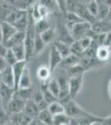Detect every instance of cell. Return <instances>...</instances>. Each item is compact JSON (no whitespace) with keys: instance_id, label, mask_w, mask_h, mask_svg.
I'll return each mask as SVG.
<instances>
[{"instance_id":"6da1fadb","label":"cell","mask_w":111,"mask_h":125,"mask_svg":"<svg viewBox=\"0 0 111 125\" xmlns=\"http://www.w3.org/2000/svg\"><path fill=\"white\" fill-rule=\"evenodd\" d=\"M63 105L65 108V114L67 116H69L70 118L77 119V118H82V117L90 116L91 114L86 110H85L83 108H81L72 98L65 103Z\"/></svg>"},{"instance_id":"7a4b0ae2","label":"cell","mask_w":111,"mask_h":125,"mask_svg":"<svg viewBox=\"0 0 111 125\" xmlns=\"http://www.w3.org/2000/svg\"><path fill=\"white\" fill-rule=\"evenodd\" d=\"M90 29H91V24L83 21L74 26L70 31L75 41H79L83 38L86 37V34Z\"/></svg>"},{"instance_id":"3957f363","label":"cell","mask_w":111,"mask_h":125,"mask_svg":"<svg viewBox=\"0 0 111 125\" xmlns=\"http://www.w3.org/2000/svg\"><path fill=\"white\" fill-rule=\"evenodd\" d=\"M0 30H1L2 34V42L4 45L17 32V29L13 25H12L11 23H8L6 21L0 23Z\"/></svg>"},{"instance_id":"277c9868","label":"cell","mask_w":111,"mask_h":125,"mask_svg":"<svg viewBox=\"0 0 111 125\" xmlns=\"http://www.w3.org/2000/svg\"><path fill=\"white\" fill-rule=\"evenodd\" d=\"M15 89L13 88H10L9 86H6L3 83L0 85V98H1L2 105L3 108L5 110L7 108L8 104H9L10 101L13 99Z\"/></svg>"},{"instance_id":"5b68a950","label":"cell","mask_w":111,"mask_h":125,"mask_svg":"<svg viewBox=\"0 0 111 125\" xmlns=\"http://www.w3.org/2000/svg\"><path fill=\"white\" fill-rule=\"evenodd\" d=\"M25 103L23 100H20L18 98H13V99L10 101V103L8 104L7 108H5V111L11 115L14 114H18L23 112L24 107H25Z\"/></svg>"},{"instance_id":"8992f818","label":"cell","mask_w":111,"mask_h":125,"mask_svg":"<svg viewBox=\"0 0 111 125\" xmlns=\"http://www.w3.org/2000/svg\"><path fill=\"white\" fill-rule=\"evenodd\" d=\"M27 61H21L17 62L12 67L13 68V73L14 78V89L17 90L19 86V81L23 75L24 69L27 68Z\"/></svg>"},{"instance_id":"52a82bcc","label":"cell","mask_w":111,"mask_h":125,"mask_svg":"<svg viewBox=\"0 0 111 125\" xmlns=\"http://www.w3.org/2000/svg\"><path fill=\"white\" fill-rule=\"evenodd\" d=\"M83 77H76L69 78V89H70V95L72 99H74L79 94L80 89L83 85Z\"/></svg>"},{"instance_id":"ba28073f","label":"cell","mask_w":111,"mask_h":125,"mask_svg":"<svg viewBox=\"0 0 111 125\" xmlns=\"http://www.w3.org/2000/svg\"><path fill=\"white\" fill-rule=\"evenodd\" d=\"M58 30H59V39L57 40H59L60 42H63V43L68 44L70 46L74 43L75 40L72 38L70 31L68 29V28L66 27V24H62L60 23Z\"/></svg>"},{"instance_id":"9c48e42d","label":"cell","mask_w":111,"mask_h":125,"mask_svg":"<svg viewBox=\"0 0 111 125\" xmlns=\"http://www.w3.org/2000/svg\"><path fill=\"white\" fill-rule=\"evenodd\" d=\"M61 60H62V57L60 56V54L58 53L56 48L52 45L51 48L50 56H49V68H50V70H51V73L55 71L56 68L60 65Z\"/></svg>"},{"instance_id":"30bf717a","label":"cell","mask_w":111,"mask_h":125,"mask_svg":"<svg viewBox=\"0 0 111 125\" xmlns=\"http://www.w3.org/2000/svg\"><path fill=\"white\" fill-rule=\"evenodd\" d=\"M111 57V49L110 47L105 45H100L96 50L95 58L98 61L104 63L108 61Z\"/></svg>"},{"instance_id":"8fae6325","label":"cell","mask_w":111,"mask_h":125,"mask_svg":"<svg viewBox=\"0 0 111 125\" xmlns=\"http://www.w3.org/2000/svg\"><path fill=\"white\" fill-rule=\"evenodd\" d=\"M2 83L10 88H14V78L13 73V68L10 66H8L3 71L1 72Z\"/></svg>"},{"instance_id":"7c38bea8","label":"cell","mask_w":111,"mask_h":125,"mask_svg":"<svg viewBox=\"0 0 111 125\" xmlns=\"http://www.w3.org/2000/svg\"><path fill=\"white\" fill-rule=\"evenodd\" d=\"M98 14H97V20L98 21H104L106 20L110 12V5L107 3L106 1H102V0H98Z\"/></svg>"},{"instance_id":"4fadbf2b","label":"cell","mask_w":111,"mask_h":125,"mask_svg":"<svg viewBox=\"0 0 111 125\" xmlns=\"http://www.w3.org/2000/svg\"><path fill=\"white\" fill-rule=\"evenodd\" d=\"M92 29L96 33H108L111 31V23L109 21H96L91 26Z\"/></svg>"},{"instance_id":"5bb4252c","label":"cell","mask_w":111,"mask_h":125,"mask_svg":"<svg viewBox=\"0 0 111 125\" xmlns=\"http://www.w3.org/2000/svg\"><path fill=\"white\" fill-rule=\"evenodd\" d=\"M23 112L25 114H27V115H29L30 117H32L33 118H35L36 117H38L40 110L38 108L37 104L33 101V99L31 98V99L26 101Z\"/></svg>"},{"instance_id":"9a60e30c","label":"cell","mask_w":111,"mask_h":125,"mask_svg":"<svg viewBox=\"0 0 111 125\" xmlns=\"http://www.w3.org/2000/svg\"><path fill=\"white\" fill-rule=\"evenodd\" d=\"M25 36H26V31H17L11 38V39L5 44L6 48L10 49V48H12L14 46L17 45V44L23 43L24 40H25Z\"/></svg>"},{"instance_id":"2e32d148","label":"cell","mask_w":111,"mask_h":125,"mask_svg":"<svg viewBox=\"0 0 111 125\" xmlns=\"http://www.w3.org/2000/svg\"><path fill=\"white\" fill-rule=\"evenodd\" d=\"M80 58H78L77 56H76L75 54L71 53L70 55L67 56L66 58H62L59 66H60V67L63 68H66V69L67 70V69H69V68L79 64L80 63Z\"/></svg>"},{"instance_id":"e0dca14e","label":"cell","mask_w":111,"mask_h":125,"mask_svg":"<svg viewBox=\"0 0 111 125\" xmlns=\"http://www.w3.org/2000/svg\"><path fill=\"white\" fill-rule=\"evenodd\" d=\"M100 63H102V62L98 61V59L96 58L84 57L80 58V64L85 69V71H88V70L93 69V68L98 67L99 64Z\"/></svg>"},{"instance_id":"ac0fdd59","label":"cell","mask_w":111,"mask_h":125,"mask_svg":"<svg viewBox=\"0 0 111 125\" xmlns=\"http://www.w3.org/2000/svg\"><path fill=\"white\" fill-rule=\"evenodd\" d=\"M53 46L56 48L58 53L60 54L62 58H66L71 54V49H70V46L68 45L63 42H60L59 40H56L55 43H53Z\"/></svg>"},{"instance_id":"d6986e66","label":"cell","mask_w":111,"mask_h":125,"mask_svg":"<svg viewBox=\"0 0 111 125\" xmlns=\"http://www.w3.org/2000/svg\"><path fill=\"white\" fill-rule=\"evenodd\" d=\"M32 85H33V80L31 78V73L29 69L26 68L19 81L18 88H31Z\"/></svg>"},{"instance_id":"ffe728a7","label":"cell","mask_w":111,"mask_h":125,"mask_svg":"<svg viewBox=\"0 0 111 125\" xmlns=\"http://www.w3.org/2000/svg\"><path fill=\"white\" fill-rule=\"evenodd\" d=\"M51 74L52 73L49 67H46V66H40L37 70V77L43 83H48Z\"/></svg>"},{"instance_id":"44dd1931","label":"cell","mask_w":111,"mask_h":125,"mask_svg":"<svg viewBox=\"0 0 111 125\" xmlns=\"http://www.w3.org/2000/svg\"><path fill=\"white\" fill-rule=\"evenodd\" d=\"M65 20L66 25L69 30L71 29L77 23L83 22V20L80 19L77 14H76L75 13H71V12H67L66 15L65 16Z\"/></svg>"},{"instance_id":"7402d4cb","label":"cell","mask_w":111,"mask_h":125,"mask_svg":"<svg viewBox=\"0 0 111 125\" xmlns=\"http://www.w3.org/2000/svg\"><path fill=\"white\" fill-rule=\"evenodd\" d=\"M13 54L15 55L16 58H17V62H21V61H27L26 60V58H27V55H26V49H25V45L23 43L21 44H17V45L14 46L12 48Z\"/></svg>"},{"instance_id":"603a6c76","label":"cell","mask_w":111,"mask_h":125,"mask_svg":"<svg viewBox=\"0 0 111 125\" xmlns=\"http://www.w3.org/2000/svg\"><path fill=\"white\" fill-rule=\"evenodd\" d=\"M32 94H33V88H18L15 90L13 98H18L20 100L26 102L27 100L31 99Z\"/></svg>"},{"instance_id":"cb8c5ba5","label":"cell","mask_w":111,"mask_h":125,"mask_svg":"<svg viewBox=\"0 0 111 125\" xmlns=\"http://www.w3.org/2000/svg\"><path fill=\"white\" fill-rule=\"evenodd\" d=\"M38 119L45 125H53V115L48 111V109L41 111L38 114Z\"/></svg>"},{"instance_id":"d4e9b609","label":"cell","mask_w":111,"mask_h":125,"mask_svg":"<svg viewBox=\"0 0 111 125\" xmlns=\"http://www.w3.org/2000/svg\"><path fill=\"white\" fill-rule=\"evenodd\" d=\"M66 72H67L68 77H69V78H76V77L84 76L85 73L86 71H85V69L79 63L77 65H76V66H74V67L67 69Z\"/></svg>"},{"instance_id":"484cf974","label":"cell","mask_w":111,"mask_h":125,"mask_svg":"<svg viewBox=\"0 0 111 125\" xmlns=\"http://www.w3.org/2000/svg\"><path fill=\"white\" fill-rule=\"evenodd\" d=\"M48 111L52 114V115H56V114H63L65 113V108H64V105L60 103L59 101H56L52 104H49L47 108Z\"/></svg>"},{"instance_id":"4316f807","label":"cell","mask_w":111,"mask_h":125,"mask_svg":"<svg viewBox=\"0 0 111 125\" xmlns=\"http://www.w3.org/2000/svg\"><path fill=\"white\" fill-rule=\"evenodd\" d=\"M46 44L42 41L40 34L36 33L35 41H34V57L39 55L46 48Z\"/></svg>"},{"instance_id":"83f0119b","label":"cell","mask_w":111,"mask_h":125,"mask_svg":"<svg viewBox=\"0 0 111 125\" xmlns=\"http://www.w3.org/2000/svg\"><path fill=\"white\" fill-rule=\"evenodd\" d=\"M46 83L42 84V91L41 92L42 94V96H43L44 100H45L46 104L49 105V104H52V103L57 101V98H56V97L54 96L53 94H52L47 89V88H46Z\"/></svg>"},{"instance_id":"f1b7e54d","label":"cell","mask_w":111,"mask_h":125,"mask_svg":"<svg viewBox=\"0 0 111 125\" xmlns=\"http://www.w3.org/2000/svg\"><path fill=\"white\" fill-rule=\"evenodd\" d=\"M40 36H41L42 41L44 42V43L46 44V45H47V44H49L52 40L54 39V38H55L56 36V30L54 28H50V29H48L47 30H46L45 32H43L42 33L40 34Z\"/></svg>"},{"instance_id":"f546056e","label":"cell","mask_w":111,"mask_h":125,"mask_svg":"<svg viewBox=\"0 0 111 125\" xmlns=\"http://www.w3.org/2000/svg\"><path fill=\"white\" fill-rule=\"evenodd\" d=\"M46 88H47V89L49 90L56 98H58L59 94H60V87H59V84H58L57 79L49 80L47 83H46Z\"/></svg>"},{"instance_id":"4dcf8cb0","label":"cell","mask_w":111,"mask_h":125,"mask_svg":"<svg viewBox=\"0 0 111 125\" xmlns=\"http://www.w3.org/2000/svg\"><path fill=\"white\" fill-rule=\"evenodd\" d=\"M70 118L67 116L65 113L60 114H56L53 116V125H65L69 124Z\"/></svg>"},{"instance_id":"1f68e13d","label":"cell","mask_w":111,"mask_h":125,"mask_svg":"<svg viewBox=\"0 0 111 125\" xmlns=\"http://www.w3.org/2000/svg\"><path fill=\"white\" fill-rule=\"evenodd\" d=\"M51 26L48 23V22L46 21V19H42L39 22L35 23V29H36V33L41 34L43 32H45L46 30L50 29Z\"/></svg>"},{"instance_id":"d6a6232c","label":"cell","mask_w":111,"mask_h":125,"mask_svg":"<svg viewBox=\"0 0 111 125\" xmlns=\"http://www.w3.org/2000/svg\"><path fill=\"white\" fill-rule=\"evenodd\" d=\"M3 58H4V59H5L6 62H7V64L9 66H10V67H13L14 64L17 62V58H16L15 55L13 54L12 49H9V48H8L7 53H5V55H4V57H3Z\"/></svg>"},{"instance_id":"836d02e7","label":"cell","mask_w":111,"mask_h":125,"mask_svg":"<svg viewBox=\"0 0 111 125\" xmlns=\"http://www.w3.org/2000/svg\"><path fill=\"white\" fill-rule=\"evenodd\" d=\"M86 8H87L88 11L90 13V14L94 16V18H97V14H98V3H97V1H95V0L90 1L88 4L86 5Z\"/></svg>"},{"instance_id":"e575fe53","label":"cell","mask_w":111,"mask_h":125,"mask_svg":"<svg viewBox=\"0 0 111 125\" xmlns=\"http://www.w3.org/2000/svg\"><path fill=\"white\" fill-rule=\"evenodd\" d=\"M10 122V115L3 109H0V125H6Z\"/></svg>"},{"instance_id":"d590c367","label":"cell","mask_w":111,"mask_h":125,"mask_svg":"<svg viewBox=\"0 0 111 125\" xmlns=\"http://www.w3.org/2000/svg\"><path fill=\"white\" fill-rule=\"evenodd\" d=\"M92 41H93V40L91 39H90V38L85 37L82 39L79 40L78 42H79V43H80V47H81V48L83 49V51L85 52L86 50L88 49V48L90 47V45H91Z\"/></svg>"},{"instance_id":"8d00e7d4","label":"cell","mask_w":111,"mask_h":125,"mask_svg":"<svg viewBox=\"0 0 111 125\" xmlns=\"http://www.w3.org/2000/svg\"><path fill=\"white\" fill-rule=\"evenodd\" d=\"M38 10H39V14L42 19H46L47 16L49 15L50 11L45 5H43L42 3H39L38 5Z\"/></svg>"},{"instance_id":"74e56055","label":"cell","mask_w":111,"mask_h":125,"mask_svg":"<svg viewBox=\"0 0 111 125\" xmlns=\"http://www.w3.org/2000/svg\"><path fill=\"white\" fill-rule=\"evenodd\" d=\"M58 6V9L59 12L63 13L64 16L66 15L67 13V5H66V1H56Z\"/></svg>"},{"instance_id":"f35d334b","label":"cell","mask_w":111,"mask_h":125,"mask_svg":"<svg viewBox=\"0 0 111 125\" xmlns=\"http://www.w3.org/2000/svg\"><path fill=\"white\" fill-rule=\"evenodd\" d=\"M7 51H8V48H6V46L4 44L0 41V57H4Z\"/></svg>"},{"instance_id":"ab89813d","label":"cell","mask_w":111,"mask_h":125,"mask_svg":"<svg viewBox=\"0 0 111 125\" xmlns=\"http://www.w3.org/2000/svg\"><path fill=\"white\" fill-rule=\"evenodd\" d=\"M8 64L7 62H6L4 58L3 57H0V72L3 71V70L5 69L6 68L8 67Z\"/></svg>"},{"instance_id":"60d3db41","label":"cell","mask_w":111,"mask_h":125,"mask_svg":"<svg viewBox=\"0 0 111 125\" xmlns=\"http://www.w3.org/2000/svg\"><path fill=\"white\" fill-rule=\"evenodd\" d=\"M104 45L108 46L110 48L111 46V31L109 32L108 33H106V38H105V41H104Z\"/></svg>"},{"instance_id":"b9f144b4","label":"cell","mask_w":111,"mask_h":125,"mask_svg":"<svg viewBox=\"0 0 111 125\" xmlns=\"http://www.w3.org/2000/svg\"><path fill=\"white\" fill-rule=\"evenodd\" d=\"M101 125H111V115L104 118V119L101 122Z\"/></svg>"},{"instance_id":"7bdbcfd3","label":"cell","mask_w":111,"mask_h":125,"mask_svg":"<svg viewBox=\"0 0 111 125\" xmlns=\"http://www.w3.org/2000/svg\"><path fill=\"white\" fill-rule=\"evenodd\" d=\"M107 3H108L109 5H110V12H109V15H108V18H107V19L105 21H109L110 22L111 21V1H106Z\"/></svg>"},{"instance_id":"ee69618b","label":"cell","mask_w":111,"mask_h":125,"mask_svg":"<svg viewBox=\"0 0 111 125\" xmlns=\"http://www.w3.org/2000/svg\"><path fill=\"white\" fill-rule=\"evenodd\" d=\"M69 125H80V124H79L78 121L76 119H75V118H70Z\"/></svg>"},{"instance_id":"f6af8a7d","label":"cell","mask_w":111,"mask_h":125,"mask_svg":"<svg viewBox=\"0 0 111 125\" xmlns=\"http://www.w3.org/2000/svg\"><path fill=\"white\" fill-rule=\"evenodd\" d=\"M108 93H109V96H110V99H111V78L110 79L109 82V85H108Z\"/></svg>"},{"instance_id":"bcb514c9","label":"cell","mask_w":111,"mask_h":125,"mask_svg":"<svg viewBox=\"0 0 111 125\" xmlns=\"http://www.w3.org/2000/svg\"><path fill=\"white\" fill-rule=\"evenodd\" d=\"M0 109H3V105H2V101H1V98H0Z\"/></svg>"},{"instance_id":"7dc6e473","label":"cell","mask_w":111,"mask_h":125,"mask_svg":"<svg viewBox=\"0 0 111 125\" xmlns=\"http://www.w3.org/2000/svg\"><path fill=\"white\" fill-rule=\"evenodd\" d=\"M2 84V78H1V72H0V85Z\"/></svg>"},{"instance_id":"c3c4849f","label":"cell","mask_w":111,"mask_h":125,"mask_svg":"<svg viewBox=\"0 0 111 125\" xmlns=\"http://www.w3.org/2000/svg\"><path fill=\"white\" fill-rule=\"evenodd\" d=\"M65 125H69V124H65Z\"/></svg>"},{"instance_id":"681fc988","label":"cell","mask_w":111,"mask_h":125,"mask_svg":"<svg viewBox=\"0 0 111 125\" xmlns=\"http://www.w3.org/2000/svg\"><path fill=\"white\" fill-rule=\"evenodd\" d=\"M110 23H111V21H110Z\"/></svg>"}]
</instances>
